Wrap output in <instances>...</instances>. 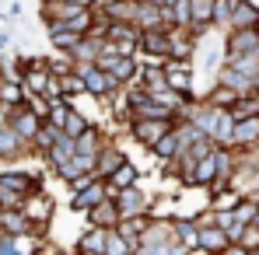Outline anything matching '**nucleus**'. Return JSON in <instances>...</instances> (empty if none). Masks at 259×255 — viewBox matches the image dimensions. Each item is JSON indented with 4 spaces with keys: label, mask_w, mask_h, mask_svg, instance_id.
Here are the masks:
<instances>
[{
    "label": "nucleus",
    "mask_w": 259,
    "mask_h": 255,
    "mask_svg": "<svg viewBox=\"0 0 259 255\" xmlns=\"http://www.w3.org/2000/svg\"><path fill=\"white\" fill-rule=\"evenodd\" d=\"M179 234H175V217L172 220H158L151 217L147 227H144V238H140V252L137 255H179Z\"/></svg>",
    "instance_id": "obj_1"
},
{
    "label": "nucleus",
    "mask_w": 259,
    "mask_h": 255,
    "mask_svg": "<svg viewBox=\"0 0 259 255\" xmlns=\"http://www.w3.org/2000/svg\"><path fill=\"white\" fill-rule=\"evenodd\" d=\"M140 53L151 60H168L172 56V25L140 28Z\"/></svg>",
    "instance_id": "obj_2"
},
{
    "label": "nucleus",
    "mask_w": 259,
    "mask_h": 255,
    "mask_svg": "<svg viewBox=\"0 0 259 255\" xmlns=\"http://www.w3.org/2000/svg\"><path fill=\"white\" fill-rule=\"evenodd\" d=\"M168 129H175L172 119H144V116H140V119H133V126H130V140L140 143L144 150H151Z\"/></svg>",
    "instance_id": "obj_3"
},
{
    "label": "nucleus",
    "mask_w": 259,
    "mask_h": 255,
    "mask_svg": "<svg viewBox=\"0 0 259 255\" xmlns=\"http://www.w3.org/2000/svg\"><path fill=\"white\" fill-rule=\"evenodd\" d=\"M151 203H154V196H151V192H144V185H140V182H137V185H126V189H119V192H116L119 217H140V213L151 210Z\"/></svg>",
    "instance_id": "obj_4"
},
{
    "label": "nucleus",
    "mask_w": 259,
    "mask_h": 255,
    "mask_svg": "<svg viewBox=\"0 0 259 255\" xmlns=\"http://www.w3.org/2000/svg\"><path fill=\"white\" fill-rule=\"evenodd\" d=\"M21 210L32 217V224H35V238H46V227L53 224V196H46V189H39V192H32V196L25 199Z\"/></svg>",
    "instance_id": "obj_5"
},
{
    "label": "nucleus",
    "mask_w": 259,
    "mask_h": 255,
    "mask_svg": "<svg viewBox=\"0 0 259 255\" xmlns=\"http://www.w3.org/2000/svg\"><path fill=\"white\" fill-rule=\"evenodd\" d=\"M242 53H259V32L252 28H228L224 32V60L242 56Z\"/></svg>",
    "instance_id": "obj_6"
},
{
    "label": "nucleus",
    "mask_w": 259,
    "mask_h": 255,
    "mask_svg": "<svg viewBox=\"0 0 259 255\" xmlns=\"http://www.w3.org/2000/svg\"><path fill=\"white\" fill-rule=\"evenodd\" d=\"M7 123H11V126H14L25 140H28V143H32V140H35V133L42 129L46 119L35 112V109H28V105H14V109H7Z\"/></svg>",
    "instance_id": "obj_7"
},
{
    "label": "nucleus",
    "mask_w": 259,
    "mask_h": 255,
    "mask_svg": "<svg viewBox=\"0 0 259 255\" xmlns=\"http://www.w3.org/2000/svg\"><path fill=\"white\" fill-rule=\"evenodd\" d=\"M165 74H168V87L179 94H193V60H165Z\"/></svg>",
    "instance_id": "obj_8"
},
{
    "label": "nucleus",
    "mask_w": 259,
    "mask_h": 255,
    "mask_svg": "<svg viewBox=\"0 0 259 255\" xmlns=\"http://www.w3.org/2000/svg\"><path fill=\"white\" fill-rule=\"evenodd\" d=\"M214 7L217 0H193V21H189V32L203 42L210 32H217L214 28Z\"/></svg>",
    "instance_id": "obj_9"
},
{
    "label": "nucleus",
    "mask_w": 259,
    "mask_h": 255,
    "mask_svg": "<svg viewBox=\"0 0 259 255\" xmlns=\"http://www.w3.org/2000/svg\"><path fill=\"white\" fill-rule=\"evenodd\" d=\"M105 196H109V182H105V178H95L91 185L77 189V192H70V210L84 213V210H91L95 203H102Z\"/></svg>",
    "instance_id": "obj_10"
},
{
    "label": "nucleus",
    "mask_w": 259,
    "mask_h": 255,
    "mask_svg": "<svg viewBox=\"0 0 259 255\" xmlns=\"http://www.w3.org/2000/svg\"><path fill=\"white\" fill-rule=\"evenodd\" d=\"M84 217H88L91 227H105V231H112V227L119 224V207H116L112 196H105L102 203H95L91 210H84Z\"/></svg>",
    "instance_id": "obj_11"
},
{
    "label": "nucleus",
    "mask_w": 259,
    "mask_h": 255,
    "mask_svg": "<svg viewBox=\"0 0 259 255\" xmlns=\"http://www.w3.org/2000/svg\"><path fill=\"white\" fill-rule=\"evenodd\" d=\"M123 161H126L123 147H119V143H116V140L109 136V140L102 143V150H98V165H95V175H98V178H109V175L119 168Z\"/></svg>",
    "instance_id": "obj_12"
},
{
    "label": "nucleus",
    "mask_w": 259,
    "mask_h": 255,
    "mask_svg": "<svg viewBox=\"0 0 259 255\" xmlns=\"http://www.w3.org/2000/svg\"><path fill=\"white\" fill-rule=\"evenodd\" d=\"M147 213H140V217H119V224L112 227L116 234H123L126 238V245H130V252L137 255L140 252V238H144V227H147Z\"/></svg>",
    "instance_id": "obj_13"
},
{
    "label": "nucleus",
    "mask_w": 259,
    "mask_h": 255,
    "mask_svg": "<svg viewBox=\"0 0 259 255\" xmlns=\"http://www.w3.org/2000/svg\"><path fill=\"white\" fill-rule=\"evenodd\" d=\"M228 245H231V238H228V231H224L221 224H203V227H200V252L224 255Z\"/></svg>",
    "instance_id": "obj_14"
},
{
    "label": "nucleus",
    "mask_w": 259,
    "mask_h": 255,
    "mask_svg": "<svg viewBox=\"0 0 259 255\" xmlns=\"http://www.w3.org/2000/svg\"><path fill=\"white\" fill-rule=\"evenodd\" d=\"M175 234L182 252H200V224L196 217H175Z\"/></svg>",
    "instance_id": "obj_15"
},
{
    "label": "nucleus",
    "mask_w": 259,
    "mask_h": 255,
    "mask_svg": "<svg viewBox=\"0 0 259 255\" xmlns=\"http://www.w3.org/2000/svg\"><path fill=\"white\" fill-rule=\"evenodd\" d=\"M0 227H4V231H11V234H35V224H32V217L21 210V207L0 210Z\"/></svg>",
    "instance_id": "obj_16"
},
{
    "label": "nucleus",
    "mask_w": 259,
    "mask_h": 255,
    "mask_svg": "<svg viewBox=\"0 0 259 255\" xmlns=\"http://www.w3.org/2000/svg\"><path fill=\"white\" fill-rule=\"evenodd\" d=\"M105 241H109V231L88 224V231L81 234V241L74 245V252L77 255H105Z\"/></svg>",
    "instance_id": "obj_17"
},
{
    "label": "nucleus",
    "mask_w": 259,
    "mask_h": 255,
    "mask_svg": "<svg viewBox=\"0 0 259 255\" xmlns=\"http://www.w3.org/2000/svg\"><path fill=\"white\" fill-rule=\"evenodd\" d=\"M46 32H49V45H53V49H60V53H70V49L88 35V32L70 28V25H49Z\"/></svg>",
    "instance_id": "obj_18"
},
{
    "label": "nucleus",
    "mask_w": 259,
    "mask_h": 255,
    "mask_svg": "<svg viewBox=\"0 0 259 255\" xmlns=\"http://www.w3.org/2000/svg\"><path fill=\"white\" fill-rule=\"evenodd\" d=\"M74 154H77V140H74L70 133H60V136H56V143H53V147L46 150V161H49V165L56 168V165L70 161Z\"/></svg>",
    "instance_id": "obj_19"
},
{
    "label": "nucleus",
    "mask_w": 259,
    "mask_h": 255,
    "mask_svg": "<svg viewBox=\"0 0 259 255\" xmlns=\"http://www.w3.org/2000/svg\"><path fill=\"white\" fill-rule=\"evenodd\" d=\"M105 182H109V185H112V189L119 192V189H126V185H137V182H140V168H137V165H133V161L126 158V161H123L119 168L112 171V175H109Z\"/></svg>",
    "instance_id": "obj_20"
},
{
    "label": "nucleus",
    "mask_w": 259,
    "mask_h": 255,
    "mask_svg": "<svg viewBox=\"0 0 259 255\" xmlns=\"http://www.w3.org/2000/svg\"><path fill=\"white\" fill-rule=\"evenodd\" d=\"M259 18V7L252 0H235V11H231V28H252Z\"/></svg>",
    "instance_id": "obj_21"
},
{
    "label": "nucleus",
    "mask_w": 259,
    "mask_h": 255,
    "mask_svg": "<svg viewBox=\"0 0 259 255\" xmlns=\"http://www.w3.org/2000/svg\"><path fill=\"white\" fill-rule=\"evenodd\" d=\"M203 98H207L210 105H217V109H231V105L238 101V91H235L231 84H224V81H217V77H214V87H210Z\"/></svg>",
    "instance_id": "obj_22"
},
{
    "label": "nucleus",
    "mask_w": 259,
    "mask_h": 255,
    "mask_svg": "<svg viewBox=\"0 0 259 255\" xmlns=\"http://www.w3.org/2000/svg\"><path fill=\"white\" fill-rule=\"evenodd\" d=\"M179 150H182V143H179V133L175 129H168L154 147H151V154L158 158V161H168V158H179Z\"/></svg>",
    "instance_id": "obj_23"
},
{
    "label": "nucleus",
    "mask_w": 259,
    "mask_h": 255,
    "mask_svg": "<svg viewBox=\"0 0 259 255\" xmlns=\"http://www.w3.org/2000/svg\"><path fill=\"white\" fill-rule=\"evenodd\" d=\"M0 105L4 109L25 105V84L21 81H0Z\"/></svg>",
    "instance_id": "obj_24"
},
{
    "label": "nucleus",
    "mask_w": 259,
    "mask_h": 255,
    "mask_svg": "<svg viewBox=\"0 0 259 255\" xmlns=\"http://www.w3.org/2000/svg\"><path fill=\"white\" fill-rule=\"evenodd\" d=\"M60 133H63L60 126H53V123H42V129H39V133H35V140H32V154H42V158H46V150L56 143V136H60Z\"/></svg>",
    "instance_id": "obj_25"
},
{
    "label": "nucleus",
    "mask_w": 259,
    "mask_h": 255,
    "mask_svg": "<svg viewBox=\"0 0 259 255\" xmlns=\"http://www.w3.org/2000/svg\"><path fill=\"white\" fill-rule=\"evenodd\" d=\"M88 126H91V119H88L81 109H74V105H70V112H67V119H63V133H70V136L77 140Z\"/></svg>",
    "instance_id": "obj_26"
},
{
    "label": "nucleus",
    "mask_w": 259,
    "mask_h": 255,
    "mask_svg": "<svg viewBox=\"0 0 259 255\" xmlns=\"http://www.w3.org/2000/svg\"><path fill=\"white\" fill-rule=\"evenodd\" d=\"M196 56H200V67H203V70H214V74H217V67L224 63V45L214 49V45H203V42H200Z\"/></svg>",
    "instance_id": "obj_27"
},
{
    "label": "nucleus",
    "mask_w": 259,
    "mask_h": 255,
    "mask_svg": "<svg viewBox=\"0 0 259 255\" xmlns=\"http://www.w3.org/2000/svg\"><path fill=\"white\" fill-rule=\"evenodd\" d=\"M231 11H235V0H217V7H214V28L217 32H228L231 28Z\"/></svg>",
    "instance_id": "obj_28"
},
{
    "label": "nucleus",
    "mask_w": 259,
    "mask_h": 255,
    "mask_svg": "<svg viewBox=\"0 0 259 255\" xmlns=\"http://www.w3.org/2000/svg\"><path fill=\"white\" fill-rule=\"evenodd\" d=\"M25 192H18V189H11V185H4L0 182V210H11V207H25Z\"/></svg>",
    "instance_id": "obj_29"
},
{
    "label": "nucleus",
    "mask_w": 259,
    "mask_h": 255,
    "mask_svg": "<svg viewBox=\"0 0 259 255\" xmlns=\"http://www.w3.org/2000/svg\"><path fill=\"white\" fill-rule=\"evenodd\" d=\"M242 245L249 248L252 255H259V217L245 224V234H242Z\"/></svg>",
    "instance_id": "obj_30"
},
{
    "label": "nucleus",
    "mask_w": 259,
    "mask_h": 255,
    "mask_svg": "<svg viewBox=\"0 0 259 255\" xmlns=\"http://www.w3.org/2000/svg\"><path fill=\"white\" fill-rule=\"evenodd\" d=\"M130 245L123 234H116V231H109V241H105V255H126Z\"/></svg>",
    "instance_id": "obj_31"
},
{
    "label": "nucleus",
    "mask_w": 259,
    "mask_h": 255,
    "mask_svg": "<svg viewBox=\"0 0 259 255\" xmlns=\"http://www.w3.org/2000/svg\"><path fill=\"white\" fill-rule=\"evenodd\" d=\"M256 32H259V18H256Z\"/></svg>",
    "instance_id": "obj_32"
}]
</instances>
